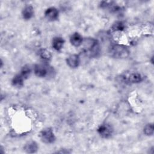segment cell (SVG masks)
I'll return each mask as SVG.
<instances>
[{"mask_svg": "<svg viewBox=\"0 0 154 154\" xmlns=\"http://www.w3.org/2000/svg\"><path fill=\"white\" fill-rule=\"evenodd\" d=\"M45 17L49 20H55L58 17V11L54 7H50L48 8L45 13Z\"/></svg>", "mask_w": 154, "mask_h": 154, "instance_id": "obj_6", "label": "cell"}, {"mask_svg": "<svg viewBox=\"0 0 154 154\" xmlns=\"http://www.w3.org/2000/svg\"><path fill=\"white\" fill-rule=\"evenodd\" d=\"M30 72H31V69H30L29 67L25 66L22 68V69L21 70L20 75L23 77L24 79H25L29 76Z\"/></svg>", "mask_w": 154, "mask_h": 154, "instance_id": "obj_16", "label": "cell"}, {"mask_svg": "<svg viewBox=\"0 0 154 154\" xmlns=\"http://www.w3.org/2000/svg\"><path fill=\"white\" fill-rule=\"evenodd\" d=\"M83 49L87 55L91 57L96 56L99 52V45L98 42L93 38H88L82 42Z\"/></svg>", "mask_w": 154, "mask_h": 154, "instance_id": "obj_1", "label": "cell"}, {"mask_svg": "<svg viewBox=\"0 0 154 154\" xmlns=\"http://www.w3.org/2000/svg\"><path fill=\"white\" fill-rule=\"evenodd\" d=\"M109 53L110 55L114 58H125L129 55V51L125 46L115 45L109 48Z\"/></svg>", "mask_w": 154, "mask_h": 154, "instance_id": "obj_2", "label": "cell"}, {"mask_svg": "<svg viewBox=\"0 0 154 154\" xmlns=\"http://www.w3.org/2000/svg\"><path fill=\"white\" fill-rule=\"evenodd\" d=\"M122 78L125 82L129 84L137 83L142 81L141 75L137 72H132L125 74L122 76Z\"/></svg>", "mask_w": 154, "mask_h": 154, "instance_id": "obj_4", "label": "cell"}, {"mask_svg": "<svg viewBox=\"0 0 154 154\" xmlns=\"http://www.w3.org/2000/svg\"><path fill=\"white\" fill-rule=\"evenodd\" d=\"M124 29V25L122 22H116L112 26L114 31H122Z\"/></svg>", "mask_w": 154, "mask_h": 154, "instance_id": "obj_17", "label": "cell"}, {"mask_svg": "<svg viewBox=\"0 0 154 154\" xmlns=\"http://www.w3.org/2000/svg\"><path fill=\"white\" fill-rule=\"evenodd\" d=\"M34 14V10H33V8L32 6L31 5H27L24 8L23 10L22 11V16L23 17L26 19V20H28L30 19Z\"/></svg>", "mask_w": 154, "mask_h": 154, "instance_id": "obj_11", "label": "cell"}, {"mask_svg": "<svg viewBox=\"0 0 154 154\" xmlns=\"http://www.w3.org/2000/svg\"><path fill=\"white\" fill-rule=\"evenodd\" d=\"M25 150L29 153H33L37 151L38 146L34 141H28L24 146Z\"/></svg>", "mask_w": 154, "mask_h": 154, "instance_id": "obj_10", "label": "cell"}, {"mask_svg": "<svg viewBox=\"0 0 154 154\" xmlns=\"http://www.w3.org/2000/svg\"><path fill=\"white\" fill-rule=\"evenodd\" d=\"M70 43L75 46H79L83 42L82 36L78 32L73 34L70 38Z\"/></svg>", "mask_w": 154, "mask_h": 154, "instance_id": "obj_9", "label": "cell"}, {"mask_svg": "<svg viewBox=\"0 0 154 154\" xmlns=\"http://www.w3.org/2000/svg\"><path fill=\"white\" fill-rule=\"evenodd\" d=\"M23 77L20 75H17L14 77L12 81V84L14 86L16 87H21L23 84Z\"/></svg>", "mask_w": 154, "mask_h": 154, "instance_id": "obj_13", "label": "cell"}, {"mask_svg": "<svg viewBox=\"0 0 154 154\" xmlns=\"http://www.w3.org/2000/svg\"><path fill=\"white\" fill-rule=\"evenodd\" d=\"M40 138L43 142L47 144L52 143L55 140L54 134L49 128H46L42 131L40 132Z\"/></svg>", "mask_w": 154, "mask_h": 154, "instance_id": "obj_3", "label": "cell"}, {"mask_svg": "<svg viewBox=\"0 0 154 154\" xmlns=\"http://www.w3.org/2000/svg\"><path fill=\"white\" fill-rule=\"evenodd\" d=\"M112 128L108 124H103L97 129L98 133L103 138H108L112 134Z\"/></svg>", "mask_w": 154, "mask_h": 154, "instance_id": "obj_5", "label": "cell"}, {"mask_svg": "<svg viewBox=\"0 0 154 154\" xmlns=\"http://www.w3.org/2000/svg\"><path fill=\"white\" fill-rule=\"evenodd\" d=\"M144 133L147 135H151L153 133V124L149 123L144 126Z\"/></svg>", "mask_w": 154, "mask_h": 154, "instance_id": "obj_15", "label": "cell"}, {"mask_svg": "<svg viewBox=\"0 0 154 154\" xmlns=\"http://www.w3.org/2000/svg\"><path fill=\"white\" fill-rule=\"evenodd\" d=\"M35 74L38 77H45L46 76L49 70L43 64H36L34 68Z\"/></svg>", "mask_w": 154, "mask_h": 154, "instance_id": "obj_7", "label": "cell"}, {"mask_svg": "<svg viewBox=\"0 0 154 154\" xmlns=\"http://www.w3.org/2000/svg\"><path fill=\"white\" fill-rule=\"evenodd\" d=\"M39 55L41 58L45 61H49L51 58V52L48 50L45 49H43L40 50Z\"/></svg>", "mask_w": 154, "mask_h": 154, "instance_id": "obj_14", "label": "cell"}, {"mask_svg": "<svg viewBox=\"0 0 154 154\" xmlns=\"http://www.w3.org/2000/svg\"><path fill=\"white\" fill-rule=\"evenodd\" d=\"M64 42V41L61 37H55L52 40V46L55 50L59 51L62 48Z\"/></svg>", "mask_w": 154, "mask_h": 154, "instance_id": "obj_12", "label": "cell"}, {"mask_svg": "<svg viewBox=\"0 0 154 154\" xmlns=\"http://www.w3.org/2000/svg\"><path fill=\"white\" fill-rule=\"evenodd\" d=\"M80 62L79 57L76 54H72L67 58V63L68 66L72 68L77 67Z\"/></svg>", "mask_w": 154, "mask_h": 154, "instance_id": "obj_8", "label": "cell"}]
</instances>
